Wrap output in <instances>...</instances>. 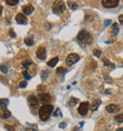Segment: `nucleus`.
<instances>
[{
  "instance_id": "nucleus-1",
  "label": "nucleus",
  "mask_w": 123,
  "mask_h": 131,
  "mask_svg": "<svg viewBox=\"0 0 123 131\" xmlns=\"http://www.w3.org/2000/svg\"><path fill=\"white\" fill-rule=\"evenodd\" d=\"M53 111V105L52 104H44L43 106L39 108L38 114L40 117L41 121H47Z\"/></svg>"
},
{
  "instance_id": "nucleus-2",
  "label": "nucleus",
  "mask_w": 123,
  "mask_h": 131,
  "mask_svg": "<svg viewBox=\"0 0 123 131\" xmlns=\"http://www.w3.org/2000/svg\"><path fill=\"white\" fill-rule=\"evenodd\" d=\"M78 39L83 45L91 44V42H92V36H91V34L85 30H80V32H79V34H78Z\"/></svg>"
},
{
  "instance_id": "nucleus-3",
  "label": "nucleus",
  "mask_w": 123,
  "mask_h": 131,
  "mask_svg": "<svg viewBox=\"0 0 123 131\" xmlns=\"http://www.w3.org/2000/svg\"><path fill=\"white\" fill-rule=\"evenodd\" d=\"M65 10V4L63 1H55L52 5V11L55 14H61Z\"/></svg>"
},
{
  "instance_id": "nucleus-4",
  "label": "nucleus",
  "mask_w": 123,
  "mask_h": 131,
  "mask_svg": "<svg viewBox=\"0 0 123 131\" xmlns=\"http://www.w3.org/2000/svg\"><path fill=\"white\" fill-rule=\"evenodd\" d=\"M28 104L30 105V108L33 110V109L38 108L39 102H38V99L35 97V95H30L28 98Z\"/></svg>"
},
{
  "instance_id": "nucleus-5",
  "label": "nucleus",
  "mask_w": 123,
  "mask_h": 131,
  "mask_svg": "<svg viewBox=\"0 0 123 131\" xmlns=\"http://www.w3.org/2000/svg\"><path fill=\"white\" fill-rule=\"evenodd\" d=\"M101 4H102L103 7L111 9V8L117 7L118 4H119V1H118V0H102V1H101Z\"/></svg>"
},
{
  "instance_id": "nucleus-6",
  "label": "nucleus",
  "mask_w": 123,
  "mask_h": 131,
  "mask_svg": "<svg viewBox=\"0 0 123 131\" xmlns=\"http://www.w3.org/2000/svg\"><path fill=\"white\" fill-rule=\"evenodd\" d=\"M80 60V56L76 53H71L67 56L66 60H65V63H66L67 66H72L73 64L77 63L78 61Z\"/></svg>"
},
{
  "instance_id": "nucleus-7",
  "label": "nucleus",
  "mask_w": 123,
  "mask_h": 131,
  "mask_svg": "<svg viewBox=\"0 0 123 131\" xmlns=\"http://www.w3.org/2000/svg\"><path fill=\"white\" fill-rule=\"evenodd\" d=\"M89 109V103L88 102H83V103H80V106L78 108V112L80 113V115H84L87 114V111Z\"/></svg>"
},
{
  "instance_id": "nucleus-8",
  "label": "nucleus",
  "mask_w": 123,
  "mask_h": 131,
  "mask_svg": "<svg viewBox=\"0 0 123 131\" xmlns=\"http://www.w3.org/2000/svg\"><path fill=\"white\" fill-rule=\"evenodd\" d=\"M36 56L40 60H45L47 58V51L44 47H39L36 51Z\"/></svg>"
},
{
  "instance_id": "nucleus-9",
  "label": "nucleus",
  "mask_w": 123,
  "mask_h": 131,
  "mask_svg": "<svg viewBox=\"0 0 123 131\" xmlns=\"http://www.w3.org/2000/svg\"><path fill=\"white\" fill-rule=\"evenodd\" d=\"M39 100L43 104H48V103L51 101V96L48 93H41V94H39Z\"/></svg>"
},
{
  "instance_id": "nucleus-10",
  "label": "nucleus",
  "mask_w": 123,
  "mask_h": 131,
  "mask_svg": "<svg viewBox=\"0 0 123 131\" xmlns=\"http://www.w3.org/2000/svg\"><path fill=\"white\" fill-rule=\"evenodd\" d=\"M15 20L18 24L20 25H26L28 23V18L26 17V15L23 14H18L15 17Z\"/></svg>"
},
{
  "instance_id": "nucleus-11",
  "label": "nucleus",
  "mask_w": 123,
  "mask_h": 131,
  "mask_svg": "<svg viewBox=\"0 0 123 131\" xmlns=\"http://www.w3.org/2000/svg\"><path fill=\"white\" fill-rule=\"evenodd\" d=\"M22 10H23L24 14H26V15H30V14L34 10V8L32 7L30 4H28V5H25V6H23V8H22Z\"/></svg>"
},
{
  "instance_id": "nucleus-12",
  "label": "nucleus",
  "mask_w": 123,
  "mask_h": 131,
  "mask_svg": "<svg viewBox=\"0 0 123 131\" xmlns=\"http://www.w3.org/2000/svg\"><path fill=\"white\" fill-rule=\"evenodd\" d=\"M106 110L109 113H115V112H117V111L119 110V106L117 104H109V105L106 106Z\"/></svg>"
},
{
  "instance_id": "nucleus-13",
  "label": "nucleus",
  "mask_w": 123,
  "mask_h": 131,
  "mask_svg": "<svg viewBox=\"0 0 123 131\" xmlns=\"http://www.w3.org/2000/svg\"><path fill=\"white\" fill-rule=\"evenodd\" d=\"M101 104V101L100 100H95V101L92 103V104H91V110L92 111H95L97 110L98 108H99V106H100V104Z\"/></svg>"
},
{
  "instance_id": "nucleus-14",
  "label": "nucleus",
  "mask_w": 123,
  "mask_h": 131,
  "mask_svg": "<svg viewBox=\"0 0 123 131\" xmlns=\"http://www.w3.org/2000/svg\"><path fill=\"white\" fill-rule=\"evenodd\" d=\"M58 62H59V58L54 57V58H52L51 60H49L47 62V66L50 67H54L56 66V64H58Z\"/></svg>"
},
{
  "instance_id": "nucleus-15",
  "label": "nucleus",
  "mask_w": 123,
  "mask_h": 131,
  "mask_svg": "<svg viewBox=\"0 0 123 131\" xmlns=\"http://www.w3.org/2000/svg\"><path fill=\"white\" fill-rule=\"evenodd\" d=\"M8 104H9V100H8V99H1L0 104H1V109H2L3 111L7 109L6 106L8 105Z\"/></svg>"
},
{
  "instance_id": "nucleus-16",
  "label": "nucleus",
  "mask_w": 123,
  "mask_h": 131,
  "mask_svg": "<svg viewBox=\"0 0 123 131\" xmlns=\"http://www.w3.org/2000/svg\"><path fill=\"white\" fill-rule=\"evenodd\" d=\"M66 69L64 68V67H58L57 68V70H56V73L58 74V75H61V76H63V75L66 73Z\"/></svg>"
},
{
  "instance_id": "nucleus-17",
  "label": "nucleus",
  "mask_w": 123,
  "mask_h": 131,
  "mask_svg": "<svg viewBox=\"0 0 123 131\" xmlns=\"http://www.w3.org/2000/svg\"><path fill=\"white\" fill-rule=\"evenodd\" d=\"M24 42H25V44H26L27 46H29V47L33 46V44H34V41H33V39H32V37H27V38H25Z\"/></svg>"
},
{
  "instance_id": "nucleus-18",
  "label": "nucleus",
  "mask_w": 123,
  "mask_h": 131,
  "mask_svg": "<svg viewBox=\"0 0 123 131\" xmlns=\"http://www.w3.org/2000/svg\"><path fill=\"white\" fill-rule=\"evenodd\" d=\"M78 102H79V100H78L77 98L71 97L69 100H68V104H69L70 106H74V105H76V104H78Z\"/></svg>"
},
{
  "instance_id": "nucleus-19",
  "label": "nucleus",
  "mask_w": 123,
  "mask_h": 131,
  "mask_svg": "<svg viewBox=\"0 0 123 131\" xmlns=\"http://www.w3.org/2000/svg\"><path fill=\"white\" fill-rule=\"evenodd\" d=\"M67 5H68V7L71 9V10H77L78 9V4L76 3V2H74V1H68L67 2Z\"/></svg>"
},
{
  "instance_id": "nucleus-20",
  "label": "nucleus",
  "mask_w": 123,
  "mask_h": 131,
  "mask_svg": "<svg viewBox=\"0 0 123 131\" xmlns=\"http://www.w3.org/2000/svg\"><path fill=\"white\" fill-rule=\"evenodd\" d=\"M9 117H10V111L6 109V110H4V112L1 114V118L2 119H8Z\"/></svg>"
},
{
  "instance_id": "nucleus-21",
  "label": "nucleus",
  "mask_w": 123,
  "mask_h": 131,
  "mask_svg": "<svg viewBox=\"0 0 123 131\" xmlns=\"http://www.w3.org/2000/svg\"><path fill=\"white\" fill-rule=\"evenodd\" d=\"M48 75H49V71L47 70H43L42 71V73H41V77H42V80H47V77H48Z\"/></svg>"
},
{
  "instance_id": "nucleus-22",
  "label": "nucleus",
  "mask_w": 123,
  "mask_h": 131,
  "mask_svg": "<svg viewBox=\"0 0 123 131\" xmlns=\"http://www.w3.org/2000/svg\"><path fill=\"white\" fill-rule=\"evenodd\" d=\"M32 65H33V63H32L30 60H26L23 62V67H25V68H27V69L30 67V66H32Z\"/></svg>"
},
{
  "instance_id": "nucleus-23",
  "label": "nucleus",
  "mask_w": 123,
  "mask_h": 131,
  "mask_svg": "<svg viewBox=\"0 0 123 131\" xmlns=\"http://www.w3.org/2000/svg\"><path fill=\"white\" fill-rule=\"evenodd\" d=\"M112 29H113L114 34H115V35H117V33H118V30H119L117 23H114V24H113V26H112Z\"/></svg>"
},
{
  "instance_id": "nucleus-24",
  "label": "nucleus",
  "mask_w": 123,
  "mask_h": 131,
  "mask_svg": "<svg viewBox=\"0 0 123 131\" xmlns=\"http://www.w3.org/2000/svg\"><path fill=\"white\" fill-rule=\"evenodd\" d=\"M115 120L118 123H123V113H120V114L115 116Z\"/></svg>"
},
{
  "instance_id": "nucleus-25",
  "label": "nucleus",
  "mask_w": 123,
  "mask_h": 131,
  "mask_svg": "<svg viewBox=\"0 0 123 131\" xmlns=\"http://www.w3.org/2000/svg\"><path fill=\"white\" fill-rule=\"evenodd\" d=\"M18 2H19V0H6V3H7L9 6H14V5H16Z\"/></svg>"
},
{
  "instance_id": "nucleus-26",
  "label": "nucleus",
  "mask_w": 123,
  "mask_h": 131,
  "mask_svg": "<svg viewBox=\"0 0 123 131\" xmlns=\"http://www.w3.org/2000/svg\"><path fill=\"white\" fill-rule=\"evenodd\" d=\"M93 54H94V56L100 58V56H101V51H100V50H94Z\"/></svg>"
},
{
  "instance_id": "nucleus-27",
  "label": "nucleus",
  "mask_w": 123,
  "mask_h": 131,
  "mask_svg": "<svg viewBox=\"0 0 123 131\" xmlns=\"http://www.w3.org/2000/svg\"><path fill=\"white\" fill-rule=\"evenodd\" d=\"M46 86H44V85H39L38 86V87H37V89H38V91H40L41 93H43V91L46 90Z\"/></svg>"
},
{
  "instance_id": "nucleus-28",
  "label": "nucleus",
  "mask_w": 123,
  "mask_h": 131,
  "mask_svg": "<svg viewBox=\"0 0 123 131\" xmlns=\"http://www.w3.org/2000/svg\"><path fill=\"white\" fill-rule=\"evenodd\" d=\"M23 76L25 77V79H27V80H30V79H31V76H30V74H29L28 70L23 71Z\"/></svg>"
},
{
  "instance_id": "nucleus-29",
  "label": "nucleus",
  "mask_w": 123,
  "mask_h": 131,
  "mask_svg": "<svg viewBox=\"0 0 123 131\" xmlns=\"http://www.w3.org/2000/svg\"><path fill=\"white\" fill-rule=\"evenodd\" d=\"M4 127H5V129H7L8 131H15L14 127H12V126L10 125V124H5V125H4Z\"/></svg>"
},
{
  "instance_id": "nucleus-30",
  "label": "nucleus",
  "mask_w": 123,
  "mask_h": 131,
  "mask_svg": "<svg viewBox=\"0 0 123 131\" xmlns=\"http://www.w3.org/2000/svg\"><path fill=\"white\" fill-rule=\"evenodd\" d=\"M103 63H104V65H105L106 67H108V66H112L113 67H115V66H114V65L112 64L111 62H109V61L107 60V59H104V60H103Z\"/></svg>"
},
{
  "instance_id": "nucleus-31",
  "label": "nucleus",
  "mask_w": 123,
  "mask_h": 131,
  "mask_svg": "<svg viewBox=\"0 0 123 131\" xmlns=\"http://www.w3.org/2000/svg\"><path fill=\"white\" fill-rule=\"evenodd\" d=\"M8 70H9V69H8V67H6V66H4V65L1 66V71H2L3 73H8Z\"/></svg>"
},
{
  "instance_id": "nucleus-32",
  "label": "nucleus",
  "mask_w": 123,
  "mask_h": 131,
  "mask_svg": "<svg viewBox=\"0 0 123 131\" xmlns=\"http://www.w3.org/2000/svg\"><path fill=\"white\" fill-rule=\"evenodd\" d=\"M27 87V82L26 81H23V82H20V84H19V87L20 88H24V87Z\"/></svg>"
},
{
  "instance_id": "nucleus-33",
  "label": "nucleus",
  "mask_w": 123,
  "mask_h": 131,
  "mask_svg": "<svg viewBox=\"0 0 123 131\" xmlns=\"http://www.w3.org/2000/svg\"><path fill=\"white\" fill-rule=\"evenodd\" d=\"M65 126H66V123H65V122H62V123L59 124V127L60 128H64Z\"/></svg>"
},
{
  "instance_id": "nucleus-34",
  "label": "nucleus",
  "mask_w": 123,
  "mask_h": 131,
  "mask_svg": "<svg viewBox=\"0 0 123 131\" xmlns=\"http://www.w3.org/2000/svg\"><path fill=\"white\" fill-rule=\"evenodd\" d=\"M111 24V20H105L104 21V27L107 28Z\"/></svg>"
},
{
  "instance_id": "nucleus-35",
  "label": "nucleus",
  "mask_w": 123,
  "mask_h": 131,
  "mask_svg": "<svg viewBox=\"0 0 123 131\" xmlns=\"http://www.w3.org/2000/svg\"><path fill=\"white\" fill-rule=\"evenodd\" d=\"M10 35L11 37H13V38H15V37H16V34L14 33V31L12 30H10Z\"/></svg>"
},
{
  "instance_id": "nucleus-36",
  "label": "nucleus",
  "mask_w": 123,
  "mask_h": 131,
  "mask_svg": "<svg viewBox=\"0 0 123 131\" xmlns=\"http://www.w3.org/2000/svg\"><path fill=\"white\" fill-rule=\"evenodd\" d=\"M58 114H60L61 116H62V113H61V111H60V108H57V109H56V112L54 113V116H57Z\"/></svg>"
},
{
  "instance_id": "nucleus-37",
  "label": "nucleus",
  "mask_w": 123,
  "mask_h": 131,
  "mask_svg": "<svg viewBox=\"0 0 123 131\" xmlns=\"http://www.w3.org/2000/svg\"><path fill=\"white\" fill-rule=\"evenodd\" d=\"M118 21H119L121 24H123V14L119 15V17H118Z\"/></svg>"
},
{
  "instance_id": "nucleus-38",
  "label": "nucleus",
  "mask_w": 123,
  "mask_h": 131,
  "mask_svg": "<svg viewBox=\"0 0 123 131\" xmlns=\"http://www.w3.org/2000/svg\"><path fill=\"white\" fill-rule=\"evenodd\" d=\"M25 131H37L36 129H33V128H27Z\"/></svg>"
},
{
  "instance_id": "nucleus-39",
  "label": "nucleus",
  "mask_w": 123,
  "mask_h": 131,
  "mask_svg": "<svg viewBox=\"0 0 123 131\" xmlns=\"http://www.w3.org/2000/svg\"><path fill=\"white\" fill-rule=\"evenodd\" d=\"M116 131H123V127H119V128H117Z\"/></svg>"
},
{
  "instance_id": "nucleus-40",
  "label": "nucleus",
  "mask_w": 123,
  "mask_h": 131,
  "mask_svg": "<svg viewBox=\"0 0 123 131\" xmlns=\"http://www.w3.org/2000/svg\"><path fill=\"white\" fill-rule=\"evenodd\" d=\"M80 126H83V124H84V122H81V123H80Z\"/></svg>"
}]
</instances>
